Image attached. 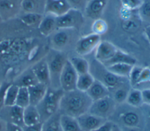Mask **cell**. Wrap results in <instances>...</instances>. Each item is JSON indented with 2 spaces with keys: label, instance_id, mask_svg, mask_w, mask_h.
I'll return each instance as SVG.
<instances>
[{
  "label": "cell",
  "instance_id": "cell-1",
  "mask_svg": "<svg viewBox=\"0 0 150 131\" xmlns=\"http://www.w3.org/2000/svg\"><path fill=\"white\" fill-rule=\"evenodd\" d=\"M93 101L86 92L75 89L64 92L59 104L60 114L77 117L88 112Z\"/></svg>",
  "mask_w": 150,
  "mask_h": 131
},
{
  "label": "cell",
  "instance_id": "cell-2",
  "mask_svg": "<svg viewBox=\"0 0 150 131\" xmlns=\"http://www.w3.org/2000/svg\"><path fill=\"white\" fill-rule=\"evenodd\" d=\"M108 120L120 127H138L144 129V122L141 108H135L126 102L117 104Z\"/></svg>",
  "mask_w": 150,
  "mask_h": 131
},
{
  "label": "cell",
  "instance_id": "cell-3",
  "mask_svg": "<svg viewBox=\"0 0 150 131\" xmlns=\"http://www.w3.org/2000/svg\"><path fill=\"white\" fill-rule=\"evenodd\" d=\"M89 63V72L93 75L94 79L105 85L110 92L118 86L129 82L128 78L118 76L111 73L103 64L95 59Z\"/></svg>",
  "mask_w": 150,
  "mask_h": 131
},
{
  "label": "cell",
  "instance_id": "cell-4",
  "mask_svg": "<svg viewBox=\"0 0 150 131\" xmlns=\"http://www.w3.org/2000/svg\"><path fill=\"white\" fill-rule=\"evenodd\" d=\"M63 93L64 91L61 88L48 87L44 98L36 106L40 115L41 123L59 111L60 101Z\"/></svg>",
  "mask_w": 150,
  "mask_h": 131
},
{
  "label": "cell",
  "instance_id": "cell-5",
  "mask_svg": "<svg viewBox=\"0 0 150 131\" xmlns=\"http://www.w3.org/2000/svg\"><path fill=\"white\" fill-rule=\"evenodd\" d=\"M45 57L49 70L50 78V87L56 89L60 88V74L68 59L66 53L50 49Z\"/></svg>",
  "mask_w": 150,
  "mask_h": 131
},
{
  "label": "cell",
  "instance_id": "cell-6",
  "mask_svg": "<svg viewBox=\"0 0 150 131\" xmlns=\"http://www.w3.org/2000/svg\"><path fill=\"white\" fill-rule=\"evenodd\" d=\"M77 30L73 29H57L49 37L50 49L65 52L72 45L76 42Z\"/></svg>",
  "mask_w": 150,
  "mask_h": 131
},
{
  "label": "cell",
  "instance_id": "cell-7",
  "mask_svg": "<svg viewBox=\"0 0 150 131\" xmlns=\"http://www.w3.org/2000/svg\"><path fill=\"white\" fill-rule=\"evenodd\" d=\"M81 11L71 8L64 14L56 17L57 29H73L77 30L84 23Z\"/></svg>",
  "mask_w": 150,
  "mask_h": 131
},
{
  "label": "cell",
  "instance_id": "cell-8",
  "mask_svg": "<svg viewBox=\"0 0 150 131\" xmlns=\"http://www.w3.org/2000/svg\"><path fill=\"white\" fill-rule=\"evenodd\" d=\"M117 105L110 95L102 99L93 101L88 112L100 117L108 120L113 113Z\"/></svg>",
  "mask_w": 150,
  "mask_h": 131
},
{
  "label": "cell",
  "instance_id": "cell-9",
  "mask_svg": "<svg viewBox=\"0 0 150 131\" xmlns=\"http://www.w3.org/2000/svg\"><path fill=\"white\" fill-rule=\"evenodd\" d=\"M101 41V36L93 32L84 35L77 39L74 46V51L79 56L87 55L96 49Z\"/></svg>",
  "mask_w": 150,
  "mask_h": 131
},
{
  "label": "cell",
  "instance_id": "cell-10",
  "mask_svg": "<svg viewBox=\"0 0 150 131\" xmlns=\"http://www.w3.org/2000/svg\"><path fill=\"white\" fill-rule=\"evenodd\" d=\"M78 74L73 68L69 59L66 61L60 76V86L64 92L76 89Z\"/></svg>",
  "mask_w": 150,
  "mask_h": 131
},
{
  "label": "cell",
  "instance_id": "cell-11",
  "mask_svg": "<svg viewBox=\"0 0 150 131\" xmlns=\"http://www.w3.org/2000/svg\"><path fill=\"white\" fill-rule=\"evenodd\" d=\"M0 117L7 123H12L23 127V109L14 105L4 106L0 110Z\"/></svg>",
  "mask_w": 150,
  "mask_h": 131
},
{
  "label": "cell",
  "instance_id": "cell-12",
  "mask_svg": "<svg viewBox=\"0 0 150 131\" xmlns=\"http://www.w3.org/2000/svg\"><path fill=\"white\" fill-rule=\"evenodd\" d=\"M118 49L112 43L107 41H101L94 50V59L104 65L115 55Z\"/></svg>",
  "mask_w": 150,
  "mask_h": 131
},
{
  "label": "cell",
  "instance_id": "cell-13",
  "mask_svg": "<svg viewBox=\"0 0 150 131\" xmlns=\"http://www.w3.org/2000/svg\"><path fill=\"white\" fill-rule=\"evenodd\" d=\"M22 0H0V16L3 21H8L21 12Z\"/></svg>",
  "mask_w": 150,
  "mask_h": 131
},
{
  "label": "cell",
  "instance_id": "cell-14",
  "mask_svg": "<svg viewBox=\"0 0 150 131\" xmlns=\"http://www.w3.org/2000/svg\"><path fill=\"white\" fill-rule=\"evenodd\" d=\"M82 131H91L104 124L107 119L86 112L76 117Z\"/></svg>",
  "mask_w": 150,
  "mask_h": 131
},
{
  "label": "cell",
  "instance_id": "cell-15",
  "mask_svg": "<svg viewBox=\"0 0 150 131\" xmlns=\"http://www.w3.org/2000/svg\"><path fill=\"white\" fill-rule=\"evenodd\" d=\"M71 8L67 0H46L44 14L58 17L66 13Z\"/></svg>",
  "mask_w": 150,
  "mask_h": 131
},
{
  "label": "cell",
  "instance_id": "cell-16",
  "mask_svg": "<svg viewBox=\"0 0 150 131\" xmlns=\"http://www.w3.org/2000/svg\"><path fill=\"white\" fill-rule=\"evenodd\" d=\"M30 68L37 78L39 82L50 86V73L45 57H43L35 62L32 66H30Z\"/></svg>",
  "mask_w": 150,
  "mask_h": 131
},
{
  "label": "cell",
  "instance_id": "cell-17",
  "mask_svg": "<svg viewBox=\"0 0 150 131\" xmlns=\"http://www.w3.org/2000/svg\"><path fill=\"white\" fill-rule=\"evenodd\" d=\"M108 0H88L84 8L86 16L93 19L100 18Z\"/></svg>",
  "mask_w": 150,
  "mask_h": 131
},
{
  "label": "cell",
  "instance_id": "cell-18",
  "mask_svg": "<svg viewBox=\"0 0 150 131\" xmlns=\"http://www.w3.org/2000/svg\"><path fill=\"white\" fill-rule=\"evenodd\" d=\"M38 83H39V81L30 66L24 70L22 73L18 75L14 79L12 82V83L17 85L19 88H28L36 85Z\"/></svg>",
  "mask_w": 150,
  "mask_h": 131
},
{
  "label": "cell",
  "instance_id": "cell-19",
  "mask_svg": "<svg viewBox=\"0 0 150 131\" xmlns=\"http://www.w3.org/2000/svg\"><path fill=\"white\" fill-rule=\"evenodd\" d=\"M38 27L42 36L49 37L57 29L56 17L49 14H44Z\"/></svg>",
  "mask_w": 150,
  "mask_h": 131
},
{
  "label": "cell",
  "instance_id": "cell-20",
  "mask_svg": "<svg viewBox=\"0 0 150 131\" xmlns=\"http://www.w3.org/2000/svg\"><path fill=\"white\" fill-rule=\"evenodd\" d=\"M48 87L49 86L39 82L36 85L27 88L29 95L30 105L36 106L44 98Z\"/></svg>",
  "mask_w": 150,
  "mask_h": 131
},
{
  "label": "cell",
  "instance_id": "cell-21",
  "mask_svg": "<svg viewBox=\"0 0 150 131\" xmlns=\"http://www.w3.org/2000/svg\"><path fill=\"white\" fill-rule=\"evenodd\" d=\"M46 0H22L21 12L44 15Z\"/></svg>",
  "mask_w": 150,
  "mask_h": 131
},
{
  "label": "cell",
  "instance_id": "cell-22",
  "mask_svg": "<svg viewBox=\"0 0 150 131\" xmlns=\"http://www.w3.org/2000/svg\"><path fill=\"white\" fill-rule=\"evenodd\" d=\"M86 93L92 101L102 99L110 95L108 88L102 83L96 79Z\"/></svg>",
  "mask_w": 150,
  "mask_h": 131
},
{
  "label": "cell",
  "instance_id": "cell-23",
  "mask_svg": "<svg viewBox=\"0 0 150 131\" xmlns=\"http://www.w3.org/2000/svg\"><path fill=\"white\" fill-rule=\"evenodd\" d=\"M23 123L25 126H32L41 123L40 115L36 106L29 105L23 109Z\"/></svg>",
  "mask_w": 150,
  "mask_h": 131
},
{
  "label": "cell",
  "instance_id": "cell-24",
  "mask_svg": "<svg viewBox=\"0 0 150 131\" xmlns=\"http://www.w3.org/2000/svg\"><path fill=\"white\" fill-rule=\"evenodd\" d=\"M137 59L128 53L124 52L120 49H118L115 55L107 62L104 64L105 66L117 63H125L132 65H135L137 63Z\"/></svg>",
  "mask_w": 150,
  "mask_h": 131
},
{
  "label": "cell",
  "instance_id": "cell-25",
  "mask_svg": "<svg viewBox=\"0 0 150 131\" xmlns=\"http://www.w3.org/2000/svg\"><path fill=\"white\" fill-rule=\"evenodd\" d=\"M68 59L78 75L89 72L90 63L83 56H73L68 58Z\"/></svg>",
  "mask_w": 150,
  "mask_h": 131
},
{
  "label": "cell",
  "instance_id": "cell-26",
  "mask_svg": "<svg viewBox=\"0 0 150 131\" xmlns=\"http://www.w3.org/2000/svg\"><path fill=\"white\" fill-rule=\"evenodd\" d=\"M133 66L125 63H117L105 67L109 71L118 76L128 78Z\"/></svg>",
  "mask_w": 150,
  "mask_h": 131
},
{
  "label": "cell",
  "instance_id": "cell-27",
  "mask_svg": "<svg viewBox=\"0 0 150 131\" xmlns=\"http://www.w3.org/2000/svg\"><path fill=\"white\" fill-rule=\"evenodd\" d=\"M60 122L63 131H82L76 117L60 114Z\"/></svg>",
  "mask_w": 150,
  "mask_h": 131
},
{
  "label": "cell",
  "instance_id": "cell-28",
  "mask_svg": "<svg viewBox=\"0 0 150 131\" xmlns=\"http://www.w3.org/2000/svg\"><path fill=\"white\" fill-rule=\"evenodd\" d=\"M131 88V86L128 82L114 89L110 92V95L117 104L123 103L125 102Z\"/></svg>",
  "mask_w": 150,
  "mask_h": 131
},
{
  "label": "cell",
  "instance_id": "cell-29",
  "mask_svg": "<svg viewBox=\"0 0 150 131\" xmlns=\"http://www.w3.org/2000/svg\"><path fill=\"white\" fill-rule=\"evenodd\" d=\"M134 88L144 89L150 88V66H142Z\"/></svg>",
  "mask_w": 150,
  "mask_h": 131
},
{
  "label": "cell",
  "instance_id": "cell-30",
  "mask_svg": "<svg viewBox=\"0 0 150 131\" xmlns=\"http://www.w3.org/2000/svg\"><path fill=\"white\" fill-rule=\"evenodd\" d=\"M60 113L58 111L42 123L41 131H63L60 122Z\"/></svg>",
  "mask_w": 150,
  "mask_h": 131
},
{
  "label": "cell",
  "instance_id": "cell-31",
  "mask_svg": "<svg viewBox=\"0 0 150 131\" xmlns=\"http://www.w3.org/2000/svg\"><path fill=\"white\" fill-rule=\"evenodd\" d=\"M125 102L131 106L141 108L144 104L141 90L131 88L128 92Z\"/></svg>",
  "mask_w": 150,
  "mask_h": 131
},
{
  "label": "cell",
  "instance_id": "cell-32",
  "mask_svg": "<svg viewBox=\"0 0 150 131\" xmlns=\"http://www.w3.org/2000/svg\"><path fill=\"white\" fill-rule=\"evenodd\" d=\"M94 80V77L90 72L78 75L76 89L80 91L86 92L90 88Z\"/></svg>",
  "mask_w": 150,
  "mask_h": 131
},
{
  "label": "cell",
  "instance_id": "cell-33",
  "mask_svg": "<svg viewBox=\"0 0 150 131\" xmlns=\"http://www.w3.org/2000/svg\"><path fill=\"white\" fill-rule=\"evenodd\" d=\"M43 15L36 13H23L20 17V19L23 23L28 26H38Z\"/></svg>",
  "mask_w": 150,
  "mask_h": 131
},
{
  "label": "cell",
  "instance_id": "cell-34",
  "mask_svg": "<svg viewBox=\"0 0 150 131\" xmlns=\"http://www.w3.org/2000/svg\"><path fill=\"white\" fill-rule=\"evenodd\" d=\"M19 88L17 85L10 83L5 92V106H12L15 105Z\"/></svg>",
  "mask_w": 150,
  "mask_h": 131
},
{
  "label": "cell",
  "instance_id": "cell-35",
  "mask_svg": "<svg viewBox=\"0 0 150 131\" xmlns=\"http://www.w3.org/2000/svg\"><path fill=\"white\" fill-rule=\"evenodd\" d=\"M137 13L140 20L150 25V0H143V2L139 8Z\"/></svg>",
  "mask_w": 150,
  "mask_h": 131
},
{
  "label": "cell",
  "instance_id": "cell-36",
  "mask_svg": "<svg viewBox=\"0 0 150 131\" xmlns=\"http://www.w3.org/2000/svg\"><path fill=\"white\" fill-rule=\"evenodd\" d=\"M15 105L23 109L30 105L29 95L27 88L21 87L19 88Z\"/></svg>",
  "mask_w": 150,
  "mask_h": 131
},
{
  "label": "cell",
  "instance_id": "cell-37",
  "mask_svg": "<svg viewBox=\"0 0 150 131\" xmlns=\"http://www.w3.org/2000/svg\"><path fill=\"white\" fill-rule=\"evenodd\" d=\"M107 25L105 21L101 18L96 19L92 25L93 33H96L101 36V35L104 33L107 29Z\"/></svg>",
  "mask_w": 150,
  "mask_h": 131
},
{
  "label": "cell",
  "instance_id": "cell-38",
  "mask_svg": "<svg viewBox=\"0 0 150 131\" xmlns=\"http://www.w3.org/2000/svg\"><path fill=\"white\" fill-rule=\"evenodd\" d=\"M142 2L143 0H120L122 8L130 11H137Z\"/></svg>",
  "mask_w": 150,
  "mask_h": 131
},
{
  "label": "cell",
  "instance_id": "cell-39",
  "mask_svg": "<svg viewBox=\"0 0 150 131\" xmlns=\"http://www.w3.org/2000/svg\"><path fill=\"white\" fill-rule=\"evenodd\" d=\"M141 109L144 117V129L146 131H150V105L143 104Z\"/></svg>",
  "mask_w": 150,
  "mask_h": 131
},
{
  "label": "cell",
  "instance_id": "cell-40",
  "mask_svg": "<svg viewBox=\"0 0 150 131\" xmlns=\"http://www.w3.org/2000/svg\"><path fill=\"white\" fill-rule=\"evenodd\" d=\"M88 0H67L71 8L77 9L82 11L84 10Z\"/></svg>",
  "mask_w": 150,
  "mask_h": 131
},
{
  "label": "cell",
  "instance_id": "cell-41",
  "mask_svg": "<svg viewBox=\"0 0 150 131\" xmlns=\"http://www.w3.org/2000/svg\"><path fill=\"white\" fill-rule=\"evenodd\" d=\"M10 83L4 82L2 83V86L0 88V110L5 106V95L6 90Z\"/></svg>",
  "mask_w": 150,
  "mask_h": 131
},
{
  "label": "cell",
  "instance_id": "cell-42",
  "mask_svg": "<svg viewBox=\"0 0 150 131\" xmlns=\"http://www.w3.org/2000/svg\"><path fill=\"white\" fill-rule=\"evenodd\" d=\"M113 123L110 120H107L104 124L98 127L91 130V131H111Z\"/></svg>",
  "mask_w": 150,
  "mask_h": 131
},
{
  "label": "cell",
  "instance_id": "cell-43",
  "mask_svg": "<svg viewBox=\"0 0 150 131\" xmlns=\"http://www.w3.org/2000/svg\"><path fill=\"white\" fill-rule=\"evenodd\" d=\"M142 95L143 103L150 105V88L144 89L141 90Z\"/></svg>",
  "mask_w": 150,
  "mask_h": 131
},
{
  "label": "cell",
  "instance_id": "cell-44",
  "mask_svg": "<svg viewBox=\"0 0 150 131\" xmlns=\"http://www.w3.org/2000/svg\"><path fill=\"white\" fill-rule=\"evenodd\" d=\"M42 123L32 125V126H24L22 129L23 131H41Z\"/></svg>",
  "mask_w": 150,
  "mask_h": 131
},
{
  "label": "cell",
  "instance_id": "cell-45",
  "mask_svg": "<svg viewBox=\"0 0 150 131\" xmlns=\"http://www.w3.org/2000/svg\"><path fill=\"white\" fill-rule=\"evenodd\" d=\"M7 131H23V129L19 126L12 123H7Z\"/></svg>",
  "mask_w": 150,
  "mask_h": 131
},
{
  "label": "cell",
  "instance_id": "cell-46",
  "mask_svg": "<svg viewBox=\"0 0 150 131\" xmlns=\"http://www.w3.org/2000/svg\"><path fill=\"white\" fill-rule=\"evenodd\" d=\"M121 131H146L145 129L138 127H122Z\"/></svg>",
  "mask_w": 150,
  "mask_h": 131
},
{
  "label": "cell",
  "instance_id": "cell-47",
  "mask_svg": "<svg viewBox=\"0 0 150 131\" xmlns=\"http://www.w3.org/2000/svg\"><path fill=\"white\" fill-rule=\"evenodd\" d=\"M0 131H7V123L0 117Z\"/></svg>",
  "mask_w": 150,
  "mask_h": 131
},
{
  "label": "cell",
  "instance_id": "cell-48",
  "mask_svg": "<svg viewBox=\"0 0 150 131\" xmlns=\"http://www.w3.org/2000/svg\"><path fill=\"white\" fill-rule=\"evenodd\" d=\"M144 33L148 42L150 43V25H148L145 28Z\"/></svg>",
  "mask_w": 150,
  "mask_h": 131
},
{
  "label": "cell",
  "instance_id": "cell-49",
  "mask_svg": "<svg viewBox=\"0 0 150 131\" xmlns=\"http://www.w3.org/2000/svg\"><path fill=\"white\" fill-rule=\"evenodd\" d=\"M111 131H121V128L119 126L113 123Z\"/></svg>",
  "mask_w": 150,
  "mask_h": 131
},
{
  "label": "cell",
  "instance_id": "cell-50",
  "mask_svg": "<svg viewBox=\"0 0 150 131\" xmlns=\"http://www.w3.org/2000/svg\"><path fill=\"white\" fill-rule=\"evenodd\" d=\"M3 22V21H2V18H1V17L0 16V23H1V22Z\"/></svg>",
  "mask_w": 150,
  "mask_h": 131
},
{
  "label": "cell",
  "instance_id": "cell-51",
  "mask_svg": "<svg viewBox=\"0 0 150 131\" xmlns=\"http://www.w3.org/2000/svg\"><path fill=\"white\" fill-rule=\"evenodd\" d=\"M2 82H0V88H1V86H2Z\"/></svg>",
  "mask_w": 150,
  "mask_h": 131
}]
</instances>
